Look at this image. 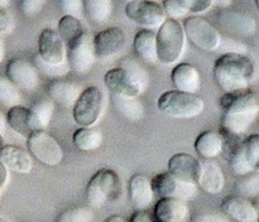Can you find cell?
I'll list each match as a JSON object with an SVG mask.
<instances>
[{"mask_svg":"<svg viewBox=\"0 0 259 222\" xmlns=\"http://www.w3.org/2000/svg\"><path fill=\"white\" fill-rule=\"evenodd\" d=\"M38 57L51 65L67 62V49L58 32L50 28L40 32L38 38Z\"/></svg>","mask_w":259,"mask_h":222,"instance_id":"4fadbf2b","label":"cell"},{"mask_svg":"<svg viewBox=\"0 0 259 222\" xmlns=\"http://www.w3.org/2000/svg\"><path fill=\"white\" fill-rule=\"evenodd\" d=\"M253 203H254L255 208H257V211L259 212V197H257V198H255V201L253 202Z\"/></svg>","mask_w":259,"mask_h":222,"instance_id":"f5cc1de1","label":"cell"},{"mask_svg":"<svg viewBox=\"0 0 259 222\" xmlns=\"http://www.w3.org/2000/svg\"><path fill=\"white\" fill-rule=\"evenodd\" d=\"M104 110V93L99 87L91 86L82 91L73 106V120L80 128H93Z\"/></svg>","mask_w":259,"mask_h":222,"instance_id":"8992f818","label":"cell"},{"mask_svg":"<svg viewBox=\"0 0 259 222\" xmlns=\"http://www.w3.org/2000/svg\"><path fill=\"white\" fill-rule=\"evenodd\" d=\"M111 101L116 111L129 121H139L144 115V107L138 97H126V96L111 95Z\"/></svg>","mask_w":259,"mask_h":222,"instance_id":"f1b7e54d","label":"cell"},{"mask_svg":"<svg viewBox=\"0 0 259 222\" xmlns=\"http://www.w3.org/2000/svg\"><path fill=\"white\" fill-rule=\"evenodd\" d=\"M257 222H259V217H258V221Z\"/></svg>","mask_w":259,"mask_h":222,"instance_id":"9f6ffc18","label":"cell"},{"mask_svg":"<svg viewBox=\"0 0 259 222\" xmlns=\"http://www.w3.org/2000/svg\"><path fill=\"white\" fill-rule=\"evenodd\" d=\"M58 5L65 12V15H70V17L77 18V19H80V17L82 15L83 2L81 0H62Z\"/></svg>","mask_w":259,"mask_h":222,"instance_id":"b9f144b4","label":"cell"},{"mask_svg":"<svg viewBox=\"0 0 259 222\" xmlns=\"http://www.w3.org/2000/svg\"><path fill=\"white\" fill-rule=\"evenodd\" d=\"M4 57H5V43L4 40L0 39V65H2V62L4 61Z\"/></svg>","mask_w":259,"mask_h":222,"instance_id":"681fc988","label":"cell"},{"mask_svg":"<svg viewBox=\"0 0 259 222\" xmlns=\"http://www.w3.org/2000/svg\"><path fill=\"white\" fill-rule=\"evenodd\" d=\"M185 35L196 48L206 52H215L219 49L222 34L217 28L201 17L190 15L182 24Z\"/></svg>","mask_w":259,"mask_h":222,"instance_id":"52a82bcc","label":"cell"},{"mask_svg":"<svg viewBox=\"0 0 259 222\" xmlns=\"http://www.w3.org/2000/svg\"><path fill=\"white\" fill-rule=\"evenodd\" d=\"M125 15L136 24L152 30L159 28L167 20L161 3L153 0H133L125 5Z\"/></svg>","mask_w":259,"mask_h":222,"instance_id":"30bf717a","label":"cell"},{"mask_svg":"<svg viewBox=\"0 0 259 222\" xmlns=\"http://www.w3.org/2000/svg\"><path fill=\"white\" fill-rule=\"evenodd\" d=\"M27 146L29 153L45 165L56 166L63 159V149L61 144L46 130L32 134L27 139Z\"/></svg>","mask_w":259,"mask_h":222,"instance_id":"9c48e42d","label":"cell"},{"mask_svg":"<svg viewBox=\"0 0 259 222\" xmlns=\"http://www.w3.org/2000/svg\"><path fill=\"white\" fill-rule=\"evenodd\" d=\"M3 146H4V139H3V135H0V150L3 149Z\"/></svg>","mask_w":259,"mask_h":222,"instance_id":"db71d44e","label":"cell"},{"mask_svg":"<svg viewBox=\"0 0 259 222\" xmlns=\"http://www.w3.org/2000/svg\"><path fill=\"white\" fill-rule=\"evenodd\" d=\"M10 5V2L8 0H0V9H7Z\"/></svg>","mask_w":259,"mask_h":222,"instance_id":"816d5d0a","label":"cell"},{"mask_svg":"<svg viewBox=\"0 0 259 222\" xmlns=\"http://www.w3.org/2000/svg\"><path fill=\"white\" fill-rule=\"evenodd\" d=\"M161 4L168 19L177 20L187 14L186 9L182 5V0H166V2L161 3Z\"/></svg>","mask_w":259,"mask_h":222,"instance_id":"60d3db41","label":"cell"},{"mask_svg":"<svg viewBox=\"0 0 259 222\" xmlns=\"http://www.w3.org/2000/svg\"><path fill=\"white\" fill-rule=\"evenodd\" d=\"M235 192L238 196L248 199L259 197V172H253L242 177L235 183Z\"/></svg>","mask_w":259,"mask_h":222,"instance_id":"e575fe53","label":"cell"},{"mask_svg":"<svg viewBox=\"0 0 259 222\" xmlns=\"http://www.w3.org/2000/svg\"><path fill=\"white\" fill-rule=\"evenodd\" d=\"M83 10L89 18L95 23H105L113 12L111 0H86L83 2Z\"/></svg>","mask_w":259,"mask_h":222,"instance_id":"1f68e13d","label":"cell"},{"mask_svg":"<svg viewBox=\"0 0 259 222\" xmlns=\"http://www.w3.org/2000/svg\"><path fill=\"white\" fill-rule=\"evenodd\" d=\"M225 146V136L222 133L206 130L200 134L195 141V150L204 159L217 158L223 153Z\"/></svg>","mask_w":259,"mask_h":222,"instance_id":"4316f807","label":"cell"},{"mask_svg":"<svg viewBox=\"0 0 259 222\" xmlns=\"http://www.w3.org/2000/svg\"><path fill=\"white\" fill-rule=\"evenodd\" d=\"M196 184L209 194L220 193L225 186V176L222 166L211 160L201 161Z\"/></svg>","mask_w":259,"mask_h":222,"instance_id":"603a6c76","label":"cell"},{"mask_svg":"<svg viewBox=\"0 0 259 222\" xmlns=\"http://www.w3.org/2000/svg\"><path fill=\"white\" fill-rule=\"evenodd\" d=\"M30 111L34 115L35 120H37L39 130H46L50 125V121L52 119L53 113H55V102L48 98H43V100L38 101L37 103L32 106Z\"/></svg>","mask_w":259,"mask_h":222,"instance_id":"d590c367","label":"cell"},{"mask_svg":"<svg viewBox=\"0 0 259 222\" xmlns=\"http://www.w3.org/2000/svg\"><path fill=\"white\" fill-rule=\"evenodd\" d=\"M82 87L71 81H53L48 86V95L53 102L63 107H73L82 93Z\"/></svg>","mask_w":259,"mask_h":222,"instance_id":"484cf974","label":"cell"},{"mask_svg":"<svg viewBox=\"0 0 259 222\" xmlns=\"http://www.w3.org/2000/svg\"><path fill=\"white\" fill-rule=\"evenodd\" d=\"M14 28V22L9 13L5 9H0V34L10 33Z\"/></svg>","mask_w":259,"mask_h":222,"instance_id":"ee69618b","label":"cell"},{"mask_svg":"<svg viewBox=\"0 0 259 222\" xmlns=\"http://www.w3.org/2000/svg\"><path fill=\"white\" fill-rule=\"evenodd\" d=\"M190 207L177 198H159L154 206L157 222H185L189 218Z\"/></svg>","mask_w":259,"mask_h":222,"instance_id":"44dd1931","label":"cell"},{"mask_svg":"<svg viewBox=\"0 0 259 222\" xmlns=\"http://www.w3.org/2000/svg\"><path fill=\"white\" fill-rule=\"evenodd\" d=\"M34 67L37 68L38 72H42L45 76H48V77H62L66 73L70 71V67H68V63L65 62L62 65H51V63L45 62L43 60H40L38 57V54L34 57V62H33Z\"/></svg>","mask_w":259,"mask_h":222,"instance_id":"74e56055","label":"cell"},{"mask_svg":"<svg viewBox=\"0 0 259 222\" xmlns=\"http://www.w3.org/2000/svg\"><path fill=\"white\" fill-rule=\"evenodd\" d=\"M151 182L154 194H157L159 198H177L187 202L196 197L197 184L180 181L168 172L157 174L151 179Z\"/></svg>","mask_w":259,"mask_h":222,"instance_id":"8fae6325","label":"cell"},{"mask_svg":"<svg viewBox=\"0 0 259 222\" xmlns=\"http://www.w3.org/2000/svg\"><path fill=\"white\" fill-rule=\"evenodd\" d=\"M230 168L235 176L259 172V134H253L230 151Z\"/></svg>","mask_w":259,"mask_h":222,"instance_id":"ba28073f","label":"cell"},{"mask_svg":"<svg viewBox=\"0 0 259 222\" xmlns=\"http://www.w3.org/2000/svg\"><path fill=\"white\" fill-rule=\"evenodd\" d=\"M45 5V0H24L20 3V9L25 17H33V15L38 14Z\"/></svg>","mask_w":259,"mask_h":222,"instance_id":"7bdbcfd3","label":"cell"},{"mask_svg":"<svg viewBox=\"0 0 259 222\" xmlns=\"http://www.w3.org/2000/svg\"><path fill=\"white\" fill-rule=\"evenodd\" d=\"M219 50L225 52L224 54L245 56L248 48L244 43L239 42V40H235V39H233V38H229V37H223L222 35V42H220Z\"/></svg>","mask_w":259,"mask_h":222,"instance_id":"f35d334b","label":"cell"},{"mask_svg":"<svg viewBox=\"0 0 259 222\" xmlns=\"http://www.w3.org/2000/svg\"><path fill=\"white\" fill-rule=\"evenodd\" d=\"M103 134L95 128H78L73 133L72 141L81 151L98 150L103 144Z\"/></svg>","mask_w":259,"mask_h":222,"instance_id":"f546056e","label":"cell"},{"mask_svg":"<svg viewBox=\"0 0 259 222\" xmlns=\"http://www.w3.org/2000/svg\"><path fill=\"white\" fill-rule=\"evenodd\" d=\"M254 77V65L245 56L223 54L214 66V80L225 93L248 90Z\"/></svg>","mask_w":259,"mask_h":222,"instance_id":"7a4b0ae2","label":"cell"},{"mask_svg":"<svg viewBox=\"0 0 259 222\" xmlns=\"http://www.w3.org/2000/svg\"><path fill=\"white\" fill-rule=\"evenodd\" d=\"M182 5L186 9L187 14L200 17V14L207 12L214 5L212 0H182Z\"/></svg>","mask_w":259,"mask_h":222,"instance_id":"ab89813d","label":"cell"},{"mask_svg":"<svg viewBox=\"0 0 259 222\" xmlns=\"http://www.w3.org/2000/svg\"><path fill=\"white\" fill-rule=\"evenodd\" d=\"M20 100H22V95L19 92V88L7 76H0V105L12 108L19 106Z\"/></svg>","mask_w":259,"mask_h":222,"instance_id":"836d02e7","label":"cell"},{"mask_svg":"<svg viewBox=\"0 0 259 222\" xmlns=\"http://www.w3.org/2000/svg\"><path fill=\"white\" fill-rule=\"evenodd\" d=\"M131 222H153V219L147 211H136L132 216Z\"/></svg>","mask_w":259,"mask_h":222,"instance_id":"bcb514c9","label":"cell"},{"mask_svg":"<svg viewBox=\"0 0 259 222\" xmlns=\"http://www.w3.org/2000/svg\"><path fill=\"white\" fill-rule=\"evenodd\" d=\"M105 222H126V219L124 217L119 216V214H114V216H110L109 218H106Z\"/></svg>","mask_w":259,"mask_h":222,"instance_id":"c3c4849f","label":"cell"},{"mask_svg":"<svg viewBox=\"0 0 259 222\" xmlns=\"http://www.w3.org/2000/svg\"><path fill=\"white\" fill-rule=\"evenodd\" d=\"M172 82L176 91L196 95L201 88V77L196 67L190 63H180L172 71Z\"/></svg>","mask_w":259,"mask_h":222,"instance_id":"7402d4cb","label":"cell"},{"mask_svg":"<svg viewBox=\"0 0 259 222\" xmlns=\"http://www.w3.org/2000/svg\"><path fill=\"white\" fill-rule=\"evenodd\" d=\"M220 106L224 110L222 134L225 135H242L259 116L258 98L249 90L225 93L220 98Z\"/></svg>","mask_w":259,"mask_h":222,"instance_id":"6da1fadb","label":"cell"},{"mask_svg":"<svg viewBox=\"0 0 259 222\" xmlns=\"http://www.w3.org/2000/svg\"><path fill=\"white\" fill-rule=\"evenodd\" d=\"M133 47L137 56L143 62L154 65L158 62L157 56V35L153 30H139L133 40Z\"/></svg>","mask_w":259,"mask_h":222,"instance_id":"83f0119b","label":"cell"},{"mask_svg":"<svg viewBox=\"0 0 259 222\" xmlns=\"http://www.w3.org/2000/svg\"><path fill=\"white\" fill-rule=\"evenodd\" d=\"M7 77L17 86L27 91H33L39 85V75L32 62L22 57H15L8 62Z\"/></svg>","mask_w":259,"mask_h":222,"instance_id":"2e32d148","label":"cell"},{"mask_svg":"<svg viewBox=\"0 0 259 222\" xmlns=\"http://www.w3.org/2000/svg\"><path fill=\"white\" fill-rule=\"evenodd\" d=\"M157 35V56L158 62L163 65L175 63L182 56L185 49V35L184 27L179 20L168 19L158 28Z\"/></svg>","mask_w":259,"mask_h":222,"instance_id":"277c9868","label":"cell"},{"mask_svg":"<svg viewBox=\"0 0 259 222\" xmlns=\"http://www.w3.org/2000/svg\"><path fill=\"white\" fill-rule=\"evenodd\" d=\"M220 27L228 33L239 37H250L257 32V22L252 15L230 9H220L217 14Z\"/></svg>","mask_w":259,"mask_h":222,"instance_id":"5bb4252c","label":"cell"},{"mask_svg":"<svg viewBox=\"0 0 259 222\" xmlns=\"http://www.w3.org/2000/svg\"><path fill=\"white\" fill-rule=\"evenodd\" d=\"M194 222H230V219L225 214L210 212V213L197 214L194 218Z\"/></svg>","mask_w":259,"mask_h":222,"instance_id":"f6af8a7d","label":"cell"},{"mask_svg":"<svg viewBox=\"0 0 259 222\" xmlns=\"http://www.w3.org/2000/svg\"><path fill=\"white\" fill-rule=\"evenodd\" d=\"M104 81H105L106 87L111 91V95L138 97L139 95L143 93L142 88L120 67L113 68L109 72H106Z\"/></svg>","mask_w":259,"mask_h":222,"instance_id":"d6986e66","label":"cell"},{"mask_svg":"<svg viewBox=\"0 0 259 222\" xmlns=\"http://www.w3.org/2000/svg\"><path fill=\"white\" fill-rule=\"evenodd\" d=\"M57 222H94V213L89 207H72L63 211Z\"/></svg>","mask_w":259,"mask_h":222,"instance_id":"8d00e7d4","label":"cell"},{"mask_svg":"<svg viewBox=\"0 0 259 222\" xmlns=\"http://www.w3.org/2000/svg\"><path fill=\"white\" fill-rule=\"evenodd\" d=\"M5 126H7V119L4 118V115H2V114H0V135L4 133Z\"/></svg>","mask_w":259,"mask_h":222,"instance_id":"f907efd6","label":"cell"},{"mask_svg":"<svg viewBox=\"0 0 259 222\" xmlns=\"http://www.w3.org/2000/svg\"><path fill=\"white\" fill-rule=\"evenodd\" d=\"M83 33H85V29L82 27V23L77 18L63 15L58 22V34L65 42L66 48L72 44L75 40H77Z\"/></svg>","mask_w":259,"mask_h":222,"instance_id":"4dcf8cb0","label":"cell"},{"mask_svg":"<svg viewBox=\"0 0 259 222\" xmlns=\"http://www.w3.org/2000/svg\"><path fill=\"white\" fill-rule=\"evenodd\" d=\"M255 7H257V9H258V12H259V0H257V2H255Z\"/></svg>","mask_w":259,"mask_h":222,"instance_id":"11a10c76","label":"cell"},{"mask_svg":"<svg viewBox=\"0 0 259 222\" xmlns=\"http://www.w3.org/2000/svg\"><path fill=\"white\" fill-rule=\"evenodd\" d=\"M8 178H9V174H8V169L0 163V199H2L3 192H4L5 186L8 183Z\"/></svg>","mask_w":259,"mask_h":222,"instance_id":"7dc6e473","label":"cell"},{"mask_svg":"<svg viewBox=\"0 0 259 222\" xmlns=\"http://www.w3.org/2000/svg\"><path fill=\"white\" fill-rule=\"evenodd\" d=\"M129 198L137 211H146L154 199L152 182L144 174H134L129 181Z\"/></svg>","mask_w":259,"mask_h":222,"instance_id":"ffe728a7","label":"cell"},{"mask_svg":"<svg viewBox=\"0 0 259 222\" xmlns=\"http://www.w3.org/2000/svg\"><path fill=\"white\" fill-rule=\"evenodd\" d=\"M200 164L201 161L197 160L191 154H176L168 160V173L180 181L196 184L200 173Z\"/></svg>","mask_w":259,"mask_h":222,"instance_id":"ac0fdd59","label":"cell"},{"mask_svg":"<svg viewBox=\"0 0 259 222\" xmlns=\"http://www.w3.org/2000/svg\"><path fill=\"white\" fill-rule=\"evenodd\" d=\"M119 67L121 70L125 71L129 76H131L132 80L142 88V91H146V88L148 87L149 83V75L146 71V68L141 65V63L137 62L133 58H125L120 62Z\"/></svg>","mask_w":259,"mask_h":222,"instance_id":"d6a6232c","label":"cell"},{"mask_svg":"<svg viewBox=\"0 0 259 222\" xmlns=\"http://www.w3.org/2000/svg\"><path fill=\"white\" fill-rule=\"evenodd\" d=\"M121 181L115 171L103 168L96 172L86 187V198L93 207H103L108 202H115L120 198Z\"/></svg>","mask_w":259,"mask_h":222,"instance_id":"3957f363","label":"cell"},{"mask_svg":"<svg viewBox=\"0 0 259 222\" xmlns=\"http://www.w3.org/2000/svg\"><path fill=\"white\" fill-rule=\"evenodd\" d=\"M158 110L174 119H194L204 111V100L197 95L167 91L158 98Z\"/></svg>","mask_w":259,"mask_h":222,"instance_id":"5b68a950","label":"cell"},{"mask_svg":"<svg viewBox=\"0 0 259 222\" xmlns=\"http://www.w3.org/2000/svg\"><path fill=\"white\" fill-rule=\"evenodd\" d=\"M7 123L15 133L27 139L35 131H39V126H38L34 115L30 108L24 107V106L19 105L9 108L7 115Z\"/></svg>","mask_w":259,"mask_h":222,"instance_id":"cb8c5ba5","label":"cell"},{"mask_svg":"<svg viewBox=\"0 0 259 222\" xmlns=\"http://www.w3.org/2000/svg\"><path fill=\"white\" fill-rule=\"evenodd\" d=\"M126 35L121 28L109 27L94 37L96 60H106L118 54L125 47Z\"/></svg>","mask_w":259,"mask_h":222,"instance_id":"9a60e30c","label":"cell"},{"mask_svg":"<svg viewBox=\"0 0 259 222\" xmlns=\"http://www.w3.org/2000/svg\"><path fill=\"white\" fill-rule=\"evenodd\" d=\"M0 163L8 171L19 174H28L33 168L29 153L15 145H4L0 150Z\"/></svg>","mask_w":259,"mask_h":222,"instance_id":"d4e9b609","label":"cell"},{"mask_svg":"<svg viewBox=\"0 0 259 222\" xmlns=\"http://www.w3.org/2000/svg\"><path fill=\"white\" fill-rule=\"evenodd\" d=\"M66 49L68 67L76 75H85L93 68L96 57L94 50V38L90 34L85 32Z\"/></svg>","mask_w":259,"mask_h":222,"instance_id":"7c38bea8","label":"cell"},{"mask_svg":"<svg viewBox=\"0 0 259 222\" xmlns=\"http://www.w3.org/2000/svg\"><path fill=\"white\" fill-rule=\"evenodd\" d=\"M222 209L225 216L237 222H257L259 212L250 199L238 194L227 196L222 202Z\"/></svg>","mask_w":259,"mask_h":222,"instance_id":"e0dca14e","label":"cell"}]
</instances>
